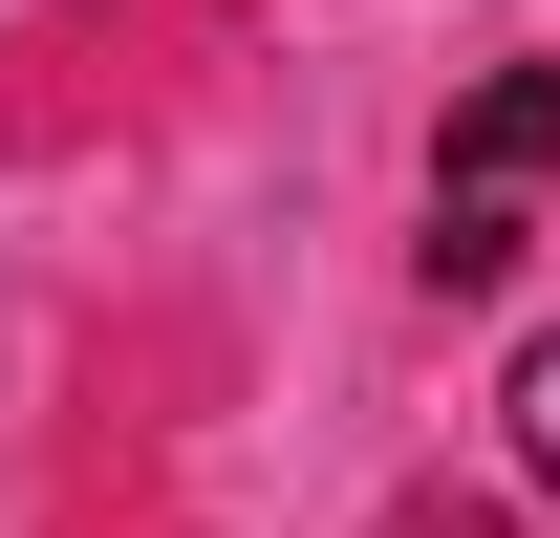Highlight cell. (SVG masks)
I'll return each mask as SVG.
<instances>
[{
  "label": "cell",
  "instance_id": "cell-1",
  "mask_svg": "<svg viewBox=\"0 0 560 538\" xmlns=\"http://www.w3.org/2000/svg\"><path fill=\"white\" fill-rule=\"evenodd\" d=\"M539 195H560V66H475L453 151H431V302L539 259Z\"/></svg>",
  "mask_w": 560,
  "mask_h": 538
},
{
  "label": "cell",
  "instance_id": "cell-2",
  "mask_svg": "<svg viewBox=\"0 0 560 538\" xmlns=\"http://www.w3.org/2000/svg\"><path fill=\"white\" fill-rule=\"evenodd\" d=\"M495 431H517V473H539V495H560V324L517 344V388H495Z\"/></svg>",
  "mask_w": 560,
  "mask_h": 538
}]
</instances>
